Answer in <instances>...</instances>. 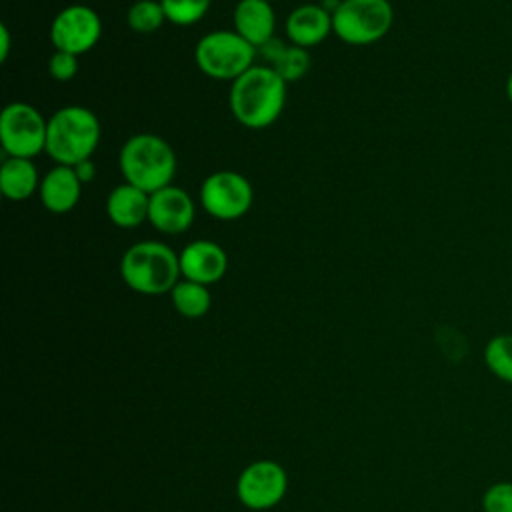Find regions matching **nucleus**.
<instances>
[{
    "instance_id": "nucleus-1",
    "label": "nucleus",
    "mask_w": 512,
    "mask_h": 512,
    "mask_svg": "<svg viewBox=\"0 0 512 512\" xmlns=\"http://www.w3.org/2000/svg\"><path fill=\"white\" fill-rule=\"evenodd\" d=\"M288 82L268 64H254L230 86V112L238 124L250 130L272 126L288 96Z\"/></svg>"
},
{
    "instance_id": "nucleus-2",
    "label": "nucleus",
    "mask_w": 512,
    "mask_h": 512,
    "mask_svg": "<svg viewBox=\"0 0 512 512\" xmlns=\"http://www.w3.org/2000/svg\"><path fill=\"white\" fill-rule=\"evenodd\" d=\"M118 166L124 182L154 194L172 184L178 160L172 146L162 136L140 132L122 144Z\"/></svg>"
},
{
    "instance_id": "nucleus-3",
    "label": "nucleus",
    "mask_w": 512,
    "mask_h": 512,
    "mask_svg": "<svg viewBox=\"0 0 512 512\" xmlns=\"http://www.w3.org/2000/svg\"><path fill=\"white\" fill-rule=\"evenodd\" d=\"M100 134V120L90 108L80 104L64 106L48 118L46 154L56 164L76 166L92 158L100 144Z\"/></svg>"
},
{
    "instance_id": "nucleus-4",
    "label": "nucleus",
    "mask_w": 512,
    "mask_h": 512,
    "mask_svg": "<svg viewBox=\"0 0 512 512\" xmlns=\"http://www.w3.org/2000/svg\"><path fill=\"white\" fill-rule=\"evenodd\" d=\"M120 276L138 294H166L180 282V258L164 242L142 240L122 254Z\"/></svg>"
},
{
    "instance_id": "nucleus-5",
    "label": "nucleus",
    "mask_w": 512,
    "mask_h": 512,
    "mask_svg": "<svg viewBox=\"0 0 512 512\" xmlns=\"http://www.w3.org/2000/svg\"><path fill=\"white\" fill-rule=\"evenodd\" d=\"M256 52L258 50L238 32L212 30L198 40L194 60L204 76L234 82L254 66Z\"/></svg>"
},
{
    "instance_id": "nucleus-6",
    "label": "nucleus",
    "mask_w": 512,
    "mask_h": 512,
    "mask_svg": "<svg viewBox=\"0 0 512 512\" xmlns=\"http://www.w3.org/2000/svg\"><path fill=\"white\" fill-rule=\"evenodd\" d=\"M394 22L390 0H340L332 10V32L350 46L382 40Z\"/></svg>"
},
{
    "instance_id": "nucleus-7",
    "label": "nucleus",
    "mask_w": 512,
    "mask_h": 512,
    "mask_svg": "<svg viewBox=\"0 0 512 512\" xmlns=\"http://www.w3.org/2000/svg\"><path fill=\"white\" fill-rule=\"evenodd\" d=\"M48 120L28 102H10L0 114V144L6 156L34 158L46 152Z\"/></svg>"
},
{
    "instance_id": "nucleus-8",
    "label": "nucleus",
    "mask_w": 512,
    "mask_h": 512,
    "mask_svg": "<svg viewBox=\"0 0 512 512\" xmlns=\"http://www.w3.org/2000/svg\"><path fill=\"white\" fill-rule=\"evenodd\" d=\"M202 208L216 220L242 218L254 202V190L246 176L234 170H218L204 178L198 192Z\"/></svg>"
},
{
    "instance_id": "nucleus-9",
    "label": "nucleus",
    "mask_w": 512,
    "mask_h": 512,
    "mask_svg": "<svg viewBox=\"0 0 512 512\" xmlns=\"http://www.w3.org/2000/svg\"><path fill=\"white\" fill-rule=\"evenodd\" d=\"M102 36V20L94 8L86 4H70L62 8L50 24V40L54 50L84 54L92 50Z\"/></svg>"
},
{
    "instance_id": "nucleus-10",
    "label": "nucleus",
    "mask_w": 512,
    "mask_h": 512,
    "mask_svg": "<svg viewBox=\"0 0 512 512\" xmlns=\"http://www.w3.org/2000/svg\"><path fill=\"white\" fill-rule=\"evenodd\" d=\"M286 472L272 460H258L244 468L238 478L236 492L244 506L264 510L278 504L286 492Z\"/></svg>"
},
{
    "instance_id": "nucleus-11",
    "label": "nucleus",
    "mask_w": 512,
    "mask_h": 512,
    "mask_svg": "<svg viewBox=\"0 0 512 512\" xmlns=\"http://www.w3.org/2000/svg\"><path fill=\"white\" fill-rule=\"evenodd\" d=\"M196 216V206L190 194L174 184L150 194L148 222L162 234L174 236L186 232Z\"/></svg>"
},
{
    "instance_id": "nucleus-12",
    "label": "nucleus",
    "mask_w": 512,
    "mask_h": 512,
    "mask_svg": "<svg viewBox=\"0 0 512 512\" xmlns=\"http://www.w3.org/2000/svg\"><path fill=\"white\" fill-rule=\"evenodd\" d=\"M180 274L184 280H192L204 286L218 282L228 270L226 250L212 240H192L180 254Z\"/></svg>"
},
{
    "instance_id": "nucleus-13",
    "label": "nucleus",
    "mask_w": 512,
    "mask_h": 512,
    "mask_svg": "<svg viewBox=\"0 0 512 512\" xmlns=\"http://www.w3.org/2000/svg\"><path fill=\"white\" fill-rule=\"evenodd\" d=\"M290 44L300 48H312L326 40L332 32V12L324 4L296 6L284 24Z\"/></svg>"
},
{
    "instance_id": "nucleus-14",
    "label": "nucleus",
    "mask_w": 512,
    "mask_h": 512,
    "mask_svg": "<svg viewBox=\"0 0 512 512\" xmlns=\"http://www.w3.org/2000/svg\"><path fill=\"white\" fill-rule=\"evenodd\" d=\"M82 186L84 184L80 182L72 166L56 164L42 176L38 196L48 212L66 214L78 204Z\"/></svg>"
},
{
    "instance_id": "nucleus-15",
    "label": "nucleus",
    "mask_w": 512,
    "mask_h": 512,
    "mask_svg": "<svg viewBox=\"0 0 512 512\" xmlns=\"http://www.w3.org/2000/svg\"><path fill=\"white\" fill-rule=\"evenodd\" d=\"M232 30L256 50L274 38L276 14L266 0H240L232 12Z\"/></svg>"
},
{
    "instance_id": "nucleus-16",
    "label": "nucleus",
    "mask_w": 512,
    "mask_h": 512,
    "mask_svg": "<svg viewBox=\"0 0 512 512\" xmlns=\"http://www.w3.org/2000/svg\"><path fill=\"white\" fill-rule=\"evenodd\" d=\"M150 194L124 182L106 198V216L118 228H136L148 220Z\"/></svg>"
},
{
    "instance_id": "nucleus-17",
    "label": "nucleus",
    "mask_w": 512,
    "mask_h": 512,
    "mask_svg": "<svg viewBox=\"0 0 512 512\" xmlns=\"http://www.w3.org/2000/svg\"><path fill=\"white\" fill-rule=\"evenodd\" d=\"M38 170L32 158L6 156L0 168V190L12 202L28 200L40 188Z\"/></svg>"
},
{
    "instance_id": "nucleus-18",
    "label": "nucleus",
    "mask_w": 512,
    "mask_h": 512,
    "mask_svg": "<svg viewBox=\"0 0 512 512\" xmlns=\"http://www.w3.org/2000/svg\"><path fill=\"white\" fill-rule=\"evenodd\" d=\"M258 52L264 56L266 64L272 66L286 82H296L310 70L308 50L294 44H284L278 38L268 40L258 48Z\"/></svg>"
},
{
    "instance_id": "nucleus-19",
    "label": "nucleus",
    "mask_w": 512,
    "mask_h": 512,
    "mask_svg": "<svg viewBox=\"0 0 512 512\" xmlns=\"http://www.w3.org/2000/svg\"><path fill=\"white\" fill-rule=\"evenodd\" d=\"M170 298L176 312L184 318H200L210 310L212 304L208 286L184 278L172 288Z\"/></svg>"
},
{
    "instance_id": "nucleus-20",
    "label": "nucleus",
    "mask_w": 512,
    "mask_h": 512,
    "mask_svg": "<svg viewBox=\"0 0 512 512\" xmlns=\"http://www.w3.org/2000/svg\"><path fill=\"white\" fill-rule=\"evenodd\" d=\"M484 364L498 380L512 384V334H496L486 342Z\"/></svg>"
},
{
    "instance_id": "nucleus-21",
    "label": "nucleus",
    "mask_w": 512,
    "mask_h": 512,
    "mask_svg": "<svg viewBox=\"0 0 512 512\" xmlns=\"http://www.w3.org/2000/svg\"><path fill=\"white\" fill-rule=\"evenodd\" d=\"M126 22L138 34H152L166 22V14L160 0H136L128 8Z\"/></svg>"
},
{
    "instance_id": "nucleus-22",
    "label": "nucleus",
    "mask_w": 512,
    "mask_h": 512,
    "mask_svg": "<svg viewBox=\"0 0 512 512\" xmlns=\"http://www.w3.org/2000/svg\"><path fill=\"white\" fill-rule=\"evenodd\" d=\"M166 22H172L176 26H192L200 22L208 10L212 0H160Z\"/></svg>"
},
{
    "instance_id": "nucleus-23",
    "label": "nucleus",
    "mask_w": 512,
    "mask_h": 512,
    "mask_svg": "<svg viewBox=\"0 0 512 512\" xmlns=\"http://www.w3.org/2000/svg\"><path fill=\"white\" fill-rule=\"evenodd\" d=\"M484 512H512V482L500 480L486 488L482 494Z\"/></svg>"
},
{
    "instance_id": "nucleus-24",
    "label": "nucleus",
    "mask_w": 512,
    "mask_h": 512,
    "mask_svg": "<svg viewBox=\"0 0 512 512\" xmlns=\"http://www.w3.org/2000/svg\"><path fill=\"white\" fill-rule=\"evenodd\" d=\"M78 56L62 50H54L48 58V74L58 82H68L78 74Z\"/></svg>"
},
{
    "instance_id": "nucleus-25",
    "label": "nucleus",
    "mask_w": 512,
    "mask_h": 512,
    "mask_svg": "<svg viewBox=\"0 0 512 512\" xmlns=\"http://www.w3.org/2000/svg\"><path fill=\"white\" fill-rule=\"evenodd\" d=\"M72 168H74V172H76V176L80 178L82 184H90V182L94 180V176H96V166H94L92 158L82 160L80 164H76V166H72Z\"/></svg>"
},
{
    "instance_id": "nucleus-26",
    "label": "nucleus",
    "mask_w": 512,
    "mask_h": 512,
    "mask_svg": "<svg viewBox=\"0 0 512 512\" xmlns=\"http://www.w3.org/2000/svg\"><path fill=\"white\" fill-rule=\"evenodd\" d=\"M10 30L6 24L0 26V60L6 62L8 56H10Z\"/></svg>"
},
{
    "instance_id": "nucleus-27",
    "label": "nucleus",
    "mask_w": 512,
    "mask_h": 512,
    "mask_svg": "<svg viewBox=\"0 0 512 512\" xmlns=\"http://www.w3.org/2000/svg\"><path fill=\"white\" fill-rule=\"evenodd\" d=\"M506 98H508V102L512 104V72L508 74V78H506Z\"/></svg>"
},
{
    "instance_id": "nucleus-28",
    "label": "nucleus",
    "mask_w": 512,
    "mask_h": 512,
    "mask_svg": "<svg viewBox=\"0 0 512 512\" xmlns=\"http://www.w3.org/2000/svg\"><path fill=\"white\" fill-rule=\"evenodd\" d=\"M266 2H274V0H266Z\"/></svg>"
}]
</instances>
